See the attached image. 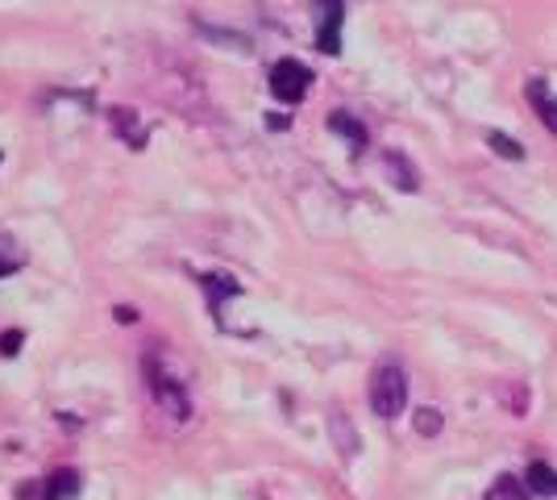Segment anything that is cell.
Listing matches in <instances>:
<instances>
[{"label": "cell", "mask_w": 557, "mask_h": 500, "mask_svg": "<svg viewBox=\"0 0 557 500\" xmlns=\"http://www.w3.org/2000/svg\"><path fill=\"white\" fill-rule=\"evenodd\" d=\"M196 29L205 34V38H212V42H225V47L233 50H250V38H242V34H230V29H212V25L196 22Z\"/></svg>", "instance_id": "obj_16"}, {"label": "cell", "mask_w": 557, "mask_h": 500, "mask_svg": "<svg viewBox=\"0 0 557 500\" xmlns=\"http://www.w3.org/2000/svg\"><path fill=\"white\" fill-rule=\"evenodd\" d=\"M487 146L499 155V159H508V163H524V143L520 138H511V134H504V130H487Z\"/></svg>", "instance_id": "obj_13"}, {"label": "cell", "mask_w": 557, "mask_h": 500, "mask_svg": "<svg viewBox=\"0 0 557 500\" xmlns=\"http://www.w3.org/2000/svg\"><path fill=\"white\" fill-rule=\"evenodd\" d=\"M329 434H333V447L342 451V459H354V454H358V429L349 426L342 413L329 417Z\"/></svg>", "instance_id": "obj_12"}, {"label": "cell", "mask_w": 557, "mask_h": 500, "mask_svg": "<svg viewBox=\"0 0 557 500\" xmlns=\"http://www.w3.org/2000/svg\"><path fill=\"white\" fill-rule=\"evenodd\" d=\"M22 342H25L22 333H4V338H0V355H17Z\"/></svg>", "instance_id": "obj_17"}, {"label": "cell", "mask_w": 557, "mask_h": 500, "mask_svg": "<svg viewBox=\"0 0 557 500\" xmlns=\"http://www.w3.org/2000/svg\"><path fill=\"white\" fill-rule=\"evenodd\" d=\"M312 84H317V75L300 59H278L271 68V96L283 105H300L304 96L312 93Z\"/></svg>", "instance_id": "obj_3"}, {"label": "cell", "mask_w": 557, "mask_h": 500, "mask_svg": "<svg viewBox=\"0 0 557 500\" xmlns=\"http://www.w3.org/2000/svg\"><path fill=\"white\" fill-rule=\"evenodd\" d=\"M79 488H84V479H79V472H71V467H59L54 476L42 479V488H25L22 497H38V500H71V497H79Z\"/></svg>", "instance_id": "obj_6"}, {"label": "cell", "mask_w": 557, "mask_h": 500, "mask_svg": "<svg viewBox=\"0 0 557 500\" xmlns=\"http://www.w3.org/2000/svg\"><path fill=\"white\" fill-rule=\"evenodd\" d=\"M483 500H533V492H529V484H524L520 476H499L487 488V497Z\"/></svg>", "instance_id": "obj_14"}, {"label": "cell", "mask_w": 557, "mask_h": 500, "mask_svg": "<svg viewBox=\"0 0 557 500\" xmlns=\"http://www.w3.org/2000/svg\"><path fill=\"white\" fill-rule=\"evenodd\" d=\"M412 426H417L420 438H437L445 429V417H442V408H433V405H424L412 413Z\"/></svg>", "instance_id": "obj_15"}, {"label": "cell", "mask_w": 557, "mask_h": 500, "mask_svg": "<svg viewBox=\"0 0 557 500\" xmlns=\"http://www.w3.org/2000/svg\"><path fill=\"white\" fill-rule=\"evenodd\" d=\"M267 125H271V130H287V125H292V118H287V113H271V118H267Z\"/></svg>", "instance_id": "obj_19"}, {"label": "cell", "mask_w": 557, "mask_h": 500, "mask_svg": "<svg viewBox=\"0 0 557 500\" xmlns=\"http://www.w3.org/2000/svg\"><path fill=\"white\" fill-rule=\"evenodd\" d=\"M141 371H146V388H150L154 405L163 408L171 422H187L191 417V397H187V388L180 383V376H171L159 355L141 358Z\"/></svg>", "instance_id": "obj_1"}, {"label": "cell", "mask_w": 557, "mask_h": 500, "mask_svg": "<svg viewBox=\"0 0 557 500\" xmlns=\"http://www.w3.org/2000/svg\"><path fill=\"white\" fill-rule=\"evenodd\" d=\"M346 29V0H317V50L337 59Z\"/></svg>", "instance_id": "obj_4"}, {"label": "cell", "mask_w": 557, "mask_h": 500, "mask_svg": "<svg viewBox=\"0 0 557 500\" xmlns=\"http://www.w3.org/2000/svg\"><path fill=\"white\" fill-rule=\"evenodd\" d=\"M329 130H333L337 138H346V146H349V155H354V159H362V155H367L371 134H367V125L354 118V113H346V109H333V113H329Z\"/></svg>", "instance_id": "obj_5"}, {"label": "cell", "mask_w": 557, "mask_h": 500, "mask_svg": "<svg viewBox=\"0 0 557 500\" xmlns=\"http://www.w3.org/2000/svg\"><path fill=\"white\" fill-rule=\"evenodd\" d=\"M383 171H387V184H392V188L420 192V171L404 150H383Z\"/></svg>", "instance_id": "obj_7"}, {"label": "cell", "mask_w": 557, "mask_h": 500, "mask_svg": "<svg viewBox=\"0 0 557 500\" xmlns=\"http://www.w3.org/2000/svg\"><path fill=\"white\" fill-rule=\"evenodd\" d=\"M524 96H529V105H533V113L541 118V125L557 134V93L545 84V80H529L524 84Z\"/></svg>", "instance_id": "obj_8"}, {"label": "cell", "mask_w": 557, "mask_h": 500, "mask_svg": "<svg viewBox=\"0 0 557 500\" xmlns=\"http://www.w3.org/2000/svg\"><path fill=\"white\" fill-rule=\"evenodd\" d=\"M109 125H113L116 138L129 146V150H146V143H150V130L141 125L134 109H113V113H109Z\"/></svg>", "instance_id": "obj_9"}, {"label": "cell", "mask_w": 557, "mask_h": 500, "mask_svg": "<svg viewBox=\"0 0 557 500\" xmlns=\"http://www.w3.org/2000/svg\"><path fill=\"white\" fill-rule=\"evenodd\" d=\"M200 284H205V292H209V305H212V317L221 321V305H225V296H242V284L237 280H230V276H200Z\"/></svg>", "instance_id": "obj_10"}, {"label": "cell", "mask_w": 557, "mask_h": 500, "mask_svg": "<svg viewBox=\"0 0 557 500\" xmlns=\"http://www.w3.org/2000/svg\"><path fill=\"white\" fill-rule=\"evenodd\" d=\"M524 484L533 497H557V472L545 463V459H533L529 472H524Z\"/></svg>", "instance_id": "obj_11"}, {"label": "cell", "mask_w": 557, "mask_h": 500, "mask_svg": "<svg viewBox=\"0 0 557 500\" xmlns=\"http://www.w3.org/2000/svg\"><path fill=\"white\" fill-rule=\"evenodd\" d=\"M17 267H22V255H0V280H4V276H13Z\"/></svg>", "instance_id": "obj_18"}, {"label": "cell", "mask_w": 557, "mask_h": 500, "mask_svg": "<svg viewBox=\"0 0 557 500\" xmlns=\"http://www.w3.org/2000/svg\"><path fill=\"white\" fill-rule=\"evenodd\" d=\"M408 408V371L399 363H379L371 376V413L395 422Z\"/></svg>", "instance_id": "obj_2"}]
</instances>
